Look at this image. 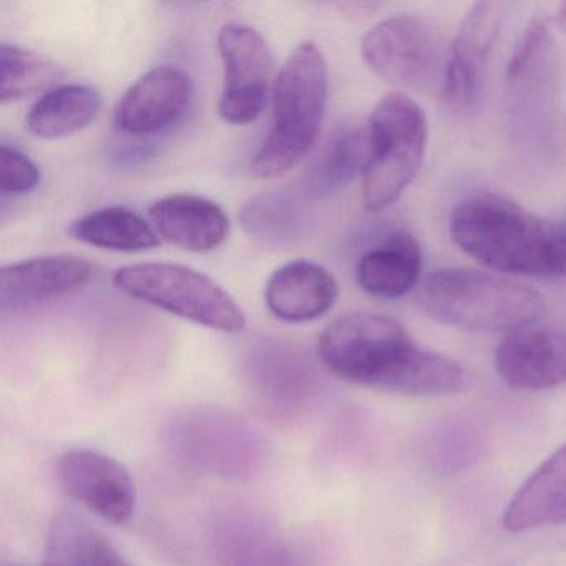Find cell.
Segmentation results:
<instances>
[{
  "label": "cell",
  "instance_id": "cell-24",
  "mask_svg": "<svg viewBox=\"0 0 566 566\" xmlns=\"http://www.w3.org/2000/svg\"><path fill=\"white\" fill-rule=\"evenodd\" d=\"M369 137L366 125L339 132L327 145L317 165L316 177L323 187L337 188L364 177L369 165Z\"/></svg>",
  "mask_w": 566,
  "mask_h": 566
},
{
  "label": "cell",
  "instance_id": "cell-12",
  "mask_svg": "<svg viewBox=\"0 0 566 566\" xmlns=\"http://www.w3.org/2000/svg\"><path fill=\"white\" fill-rule=\"evenodd\" d=\"M65 492L114 525L130 522L137 506V489L124 463L91 449H74L59 460Z\"/></svg>",
  "mask_w": 566,
  "mask_h": 566
},
{
  "label": "cell",
  "instance_id": "cell-19",
  "mask_svg": "<svg viewBox=\"0 0 566 566\" xmlns=\"http://www.w3.org/2000/svg\"><path fill=\"white\" fill-rule=\"evenodd\" d=\"M566 523V443L549 455L506 505L502 525L522 533Z\"/></svg>",
  "mask_w": 566,
  "mask_h": 566
},
{
  "label": "cell",
  "instance_id": "cell-1",
  "mask_svg": "<svg viewBox=\"0 0 566 566\" xmlns=\"http://www.w3.org/2000/svg\"><path fill=\"white\" fill-rule=\"evenodd\" d=\"M324 366L347 382L406 396H452L469 389V373L450 357L419 346L402 324L354 311L319 337Z\"/></svg>",
  "mask_w": 566,
  "mask_h": 566
},
{
  "label": "cell",
  "instance_id": "cell-10",
  "mask_svg": "<svg viewBox=\"0 0 566 566\" xmlns=\"http://www.w3.org/2000/svg\"><path fill=\"white\" fill-rule=\"evenodd\" d=\"M171 439L191 465L227 479L250 475L261 460L254 430L240 417L221 410L185 413L175 422Z\"/></svg>",
  "mask_w": 566,
  "mask_h": 566
},
{
  "label": "cell",
  "instance_id": "cell-26",
  "mask_svg": "<svg viewBox=\"0 0 566 566\" xmlns=\"http://www.w3.org/2000/svg\"><path fill=\"white\" fill-rule=\"evenodd\" d=\"M38 165L11 145L0 147V190L4 195H28L39 187Z\"/></svg>",
  "mask_w": 566,
  "mask_h": 566
},
{
  "label": "cell",
  "instance_id": "cell-3",
  "mask_svg": "<svg viewBox=\"0 0 566 566\" xmlns=\"http://www.w3.org/2000/svg\"><path fill=\"white\" fill-rule=\"evenodd\" d=\"M416 303L436 323L472 333H513L538 324L546 310L533 287L467 268L430 273L417 286Z\"/></svg>",
  "mask_w": 566,
  "mask_h": 566
},
{
  "label": "cell",
  "instance_id": "cell-22",
  "mask_svg": "<svg viewBox=\"0 0 566 566\" xmlns=\"http://www.w3.org/2000/svg\"><path fill=\"white\" fill-rule=\"evenodd\" d=\"M69 233L88 247L120 253L154 250L160 244L155 228L137 211L125 207L91 211L72 223Z\"/></svg>",
  "mask_w": 566,
  "mask_h": 566
},
{
  "label": "cell",
  "instance_id": "cell-15",
  "mask_svg": "<svg viewBox=\"0 0 566 566\" xmlns=\"http://www.w3.org/2000/svg\"><path fill=\"white\" fill-rule=\"evenodd\" d=\"M208 542L217 566H303L290 542L253 510L218 513Z\"/></svg>",
  "mask_w": 566,
  "mask_h": 566
},
{
  "label": "cell",
  "instance_id": "cell-14",
  "mask_svg": "<svg viewBox=\"0 0 566 566\" xmlns=\"http://www.w3.org/2000/svg\"><path fill=\"white\" fill-rule=\"evenodd\" d=\"M191 97L190 74L177 65H160L125 92L115 108V125L134 137L158 134L187 112Z\"/></svg>",
  "mask_w": 566,
  "mask_h": 566
},
{
  "label": "cell",
  "instance_id": "cell-28",
  "mask_svg": "<svg viewBox=\"0 0 566 566\" xmlns=\"http://www.w3.org/2000/svg\"><path fill=\"white\" fill-rule=\"evenodd\" d=\"M556 24H558L559 31L566 35V2L559 4L558 12H556Z\"/></svg>",
  "mask_w": 566,
  "mask_h": 566
},
{
  "label": "cell",
  "instance_id": "cell-30",
  "mask_svg": "<svg viewBox=\"0 0 566 566\" xmlns=\"http://www.w3.org/2000/svg\"><path fill=\"white\" fill-rule=\"evenodd\" d=\"M4 566H19V565H4Z\"/></svg>",
  "mask_w": 566,
  "mask_h": 566
},
{
  "label": "cell",
  "instance_id": "cell-9",
  "mask_svg": "<svg viewBox=\"0 0 566 566\" xmlns=\"http://www.w3.org/2000/svg\"><path fill=\"white\" fill-rule=\"evenodd\" d=\"M218 52L224 72L220 117L231 125L253 124L273 94V59L266 41L256 29L231 22L220 29Z\"/></svg>",
  "mask_w": 566,
  "mask_h": 566
},
{
  "label": "cell",
  "instance_id": "cell-18",
  "mask_svg": "<svg viewBox=\"0 0 566 566\" xmlns=\"http://www.w3.org/2000/svg\"><path fill=\"white\" fill-rule=\"evenodd\" d=\"M148 217L158 237L191 253L217 250L230 234V218L223 208L198 195L161 198L151 205Z\"/></svg>",
  "mask_w": 566,
  "mask_h": 566
},
{
  "label": "cell",
  "instance_id": "cell-23",
  "mask_svg": "<svg viewBox=\"0 0 566 566\" xmlns=\"http://www.w3.org/2000/svg\"><path fill=\"white\" fill-rule=\"evenodd\" d=\"M0 69H2V77H0L2 78V85H0L2 105L39 94L54 85L61 77L57 65L35 52L11 44H2L0 48Z\"/></svg>",
  "mask_w": 566,
  "mask_h": 566
},
{
  "label": "cell",
  "instance_id": "cell-27",
  "mask_svg": "<svg viewBox=\"0 0 566 566\" xmlns=\"http://www.w3.org/2000/svg\"><path fill=\"white\" fill-rule=\"evenodd\" d=\"M92 566H135L125 558L107 539L97 535L92 549Z\"/></svg>",
  "mask_w": 566,
  "mask_h": 566
},
{
  "label": "cell",
  "instance_id": "cell-6",
  "mask_svg": "<svg viewBox=\"0 0 566 566\" xmlns=\"http://www.w3.org/2000/svg\"><path fill=\"white\" fill-rule=\"evenodd\" d=\"M369 165L364 174V207L380 213L409 188L422 165L429 142L426 112L413 98L389 94L366 122Z\"/></svg>",
  "mask_w": 566,
  "mask_h": 566
},
{
  "label": "cell",
  "instance_id": "cell-16",
  "mask_svg": "<svg viewBox=\"0 0 566 566\" xmlns=\"http://www.w3.org/2000/svg\"><path fill=\"white\" fill-rule=\"evenodd\" d=\"M94 277V264L72 254H49L8 264L0 273L2 313H21L82 290Z\"/></svg>",
  "mask_w": 566,
  "mask_h": 566
},
{
  "label": "cell",
  "instance_id": "cell-29",
  "mask_svg": "<svg viewBox=\"0 0 566 566\" xmlns=\"http://www.w3.org/2000/svg\"><path fill=\"white\" fill-rule=\"evenodd\" d=\"M562 224H563V227H565V228H566V214H565V221H563V223H562Z\"/></svg>",
  "mask_w": 566,
  "mask_h": 566
},
{
  "label": "cell",
  "instance_id": "cell-13",
  "mask_svg": "<svg viewBox=\"0 0 566 566\" xmlns=\"http://www.w3.org/2000/svg\"><path fill=\"white\" fill-rule=\"evenodd\" d=\"M500 379L516 390L555 389L566 382V331L522 327L505 334L495 353Z\"/></svg>",
  "mask_w": 566,
  "mask_h": 566
},
{
  "label": "cell",
  "instance_id": "cell-5",
  "mask_svg": "<svg viewBox=\"0 0 566 566\" xmlns=\"http://www.w3.org/2000/svg\"><path fill=\"white\" fill-rule=\"evenodd\" d=\"M505 114L510 134L530 150H553L562 125V62L542 19H533L506 65Z\"/></svg>",
  "mask_w": 566,
  "mask_h": 566
},
{
  "label": "cell",
  "instance_id": "cell-2",
  "mask_svg": "<svg viewBox=\"0 0 566 566\" xmlns=\"http://www.w3.org/2000/svg\"><path fill=\"white\" fill-rule=\"evenodd\" d=\"M453 243L476 263L513 276L566 277V228L489 191L463 198L450 214Z\"/></svg>",
  "mask_w": 566,
  "mask_h": 566
},
{
  "label": "cell",
  "instance_id": "cell-8",
  "mask_svg": "<svg viewBox=\"0 0 566 566\" xmlns=\"http://www.w3.org/2000/svg\"><path fill=\"white\" fill-rule=\"evenodd\" d=\"M449 39L426 15L399 14L374 25L360 42V57L376 77L417 92L442 91Z\"/></svg>",
  "mask_w": 566,
  "mask_h": 566
},
{
  "label": "cell",
  "instance_id": "cell-7",
  "mask_svg": "<svg viewBox=\"0 0 566 566\" xmlns=\"http://www.w3.org/2000/svg\"><path fill=\"white\" fill-rule=\"evenodd\" d=\"M117 290L198 326L237 334L247 314L224 287L200 271L174 263H142L115 273Z\"/></svg>",
  "mask_w": 566,
  "mask_h": 566
},
{
  "label": "cell",
  "instance_id": "cell-25",
  "mask_svg": "<svg viewBox=\"0 0 566 566\" xmlns=\"http://www.w3.org/2000/svg\"><path fill=\"white\" fill-rule=\"evenodd\" d=\"M95 538L97 533L77 515L62 513L55 516L42 566H92Z\"/></svg>",
  "mask_w": 566,
  "mask_h": 566
},
{
  "label": "cell",
  "instance_id": "cell-17",
  "mask_svg": "<svg viewBox=\"0 0 566 566\" xmlns=\"http://www.w3.org/2000/svg\"><path fill=\"white\" fill-rule=\"evenodd\" d=\"M337 297L336 277L321 264L306 260L277 268L264 287L268 310L284 323H313L333 310Z\"/></svg>",
  "mask_w": 566,
  "mask_h": 566
},
{
  "label": "cell",
  "instance_id": "cell-4",
  "mask_svg": "<svg viewBox=\"0 0 566 566\" xmlns=\"http://www.w3.org/2000/svg\"><path fill=\"white\" fill-rule=\"evenodd\" d=\"M327 97L326 59L314 42H304L291 52L273 82L270 134L251 161L256 177H281L306 158L323 128Z\"/></svg>",
  "mask_w": 566,
  "mask_h": 566
},
{
  "label": "cell",
  "instance_id": "cell-21",
  "mask_svg": "<svg viewBox=\"0 0 566 566\" xmlns=\"http://www.w3.org/2000/svg\"><path fill=\"white\" fill-rule=\"evenodd\" d=\"M102 105L101 92L91 85H55L35 102L25 125L34 137L44 140L71 137L94 124Z\"/></svg>",
  "mask_w": 566,
  "mask_h": 566
},
{
  "label": "cell",
  "instance_id": "cell-11",
  "mask_svg": "<svg viewBox=\"0 0 566 566\" xmlns=\"http://www.w3.org/2000/svg\"><path fill=\"white\" fill-rule=\"evenodd\" d=\"M512 4L476 2L467 12L450 44L442 97L455 115L472 114L482 101L486 64Z\"/></svg>",
  "mask_w": 566,
  "mask_h": 566
},
{
  "label": "cell",
  "instance_id": "cell-20",
  "mask_svg": "<svg viewBox=\"0 0 566 566\" xmlns=\"http://www.w3.org/2000/svg\"><path fill=\"white\" fill-rule=\"evenodd\" d=\"M422 250L409 233H394L366 251L356 268V280L364 293L380 300L406 296L419 286Z\"/></svg>",
  "mask_w": 566,
  "mask_h": 566
}]
</instances>
